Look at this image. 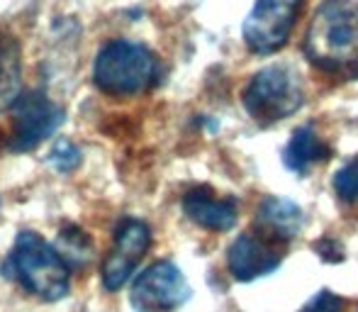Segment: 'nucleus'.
<instances>
[{
  "label": "nucleus",
  "mask_w": 358,
  "mask_h": 312,
  "mask_svg": "<svg viewBox=\"0 0 358 312\" xmlns=\"http://www.w3.org/2000/svg\"><path fill=\"white\" fill-rule=\"evenodd\" d=\"M302 49L320 71L358 78V0H324Z\"/></svg>",
  "instance_id": "obj_1"
},
{
  "label": "nucleus",
  "mask_w": 358,
  "mask_h": 312,
  "mask_svg": "<svg viewBox=\"0 0 358 312\" xmlns=\"http://www.w3.org/2000/svg\"><path fill=\"white\" fill-rule=\"evenodd\" d=\"M8 269L17 276L24 290L37 295L44 303L66 298L71 288V269L49 241L32 229H22L15 239Z\"/></svg>",
  "instance_id": "obj_2"
},
{
  "label": "nucleus",
  "mask_w": 358,
  "mask_h": 312,
  "mask_svg": "<svg viewBox=\"0 0 358 312\" xmlns=\"http://www.w3.org/2000/svg\"><path fill=\"white\" fill-rule=\"evenodd\" d=\"M156 59L144 44L129 39H113L98 52L93 64V80L100 93L124 98L137 95L156 80Z\"/></svg>",
  "instance_id": "obj_3"
},
{
  "label": "nucleus",
  "mask_w": 358,
  "mask_h": 312,
  "mask_svg": "<svg viewBox=\"0 0 358 312\" xmlns=\"http://www.w3.org/2000/svg\"><path fill=\"white\" fill-rule=\"evenodd\" d=\"M305 103L302 80L287 66H266L244 88V108L256 122L273 125Z\"/></svg>",
  "instance_id": "obj_4"
},
{
  "label": "nucleus",
  "mask_w": 358,
  "mask_h": 312,
  "mask_svg": "<svg viewBox=\"0 0 358 312\" xmlns=\"http://www.w3.org/2000/svg\"><path fill=\"white\" fill-rule=\"evenodd\" d=\"M10 134L8 152L24 154L37 149L44 139H49L64 122V110L54 100H49L42 90H27L15 98L10 105Z\"/></svg>",
  "instance_id": "obj_5"
},
{
  "label": "nucleus",
  "mask_w": 358,
  "mask_h": 312,
  "mask_svg": "<svg viewBox=\"0 0 358 312\" xmlns=\"http://www.w3.org/2000/svg\"><path fill=\"white\" fill-rule=\"evenodd\" d=\"M190 298V285L171 261H156L137 276L129 303L137 312H173Z\"/></svg>",
  "instance_id": "obj_6"
},
{
  "label": "nucleus",
  "mask_w": 358,
  "mask_h": 312,
  "mask_svg": "<svg viewBox=\"0 0 358 312\" xmlns=\"http://www.w3.org/2000/svg\"><path fill=\"white\" fill-rule=\"evenodd\" d=\"M302 0H256L244 20V42L254 54H273L287 42Z\"/></svg>",
  "instance_id": "obj_7"
},
{
  "label": "nucleus",
  "mask_w": 358,
  "mask_h": 312,
  "mask_svg": "<svg viewBox=\"0 0 358 312\" xmlns=\"http://www.w3.org/2000/svg\"><path fill=\"white\" fill-rule=\"evenodd\" d=\"M151 244V232L142 220L124 218L115 229V241L108 259L103 264V285L105 290L115 293L120 290L132 274L137 271L139 261L144 259L146 249Z\"/></svg>",
  "instance_id": "obj_8"
},
{
  "label": "nucleus",
  "mask_w": 358,
  "mask_h": 312,
  "mask_svg": "<svg viewBox=\"0 0 358 312\" xmlns=\"http://www.w3.org/2000/svg\"><path fill=\"white\" fill-rule=\"evenodd\" d=\"M280 261H283V254L275 249V241L266 239L259 232L236 236L227 251V264L236 281H254L259 276L273 274Z\"/></svg>",
  "instance_id": "obj_9"
},
{
  "label": "nucleus",
  "mask_w": 358,
  "mask_h": 312,
  "mask_svg": "<svg viewBox=\"0 0 358 312\" xmlns=\"http://www.w3.org/2000/svg\"><path fill=\"white\" fill-rule=\"evenodd\" d=\"M305 227V213L287 198H266L256 210V229L275 244L295 239Z\"/></svg>",
  "instance_id": "obj_10"
},
{
  "label": "nucleus",
  "mask_w": 358,
  "mask_h": 312,
  "mask_svg": "<svg viewBox=\"0 0 358 312\" xmlns=\"http://www.w3.org/2000/svg\"><path fill=\"white\" fill-rule=\"evenodd\" d=\"M183 213L195 225L213 232H227L236 225V203L231 198H217L210 188H195L185 193Z\"/></svg>",
  "instance_id": "obj_11"
},
{
  "label": "nucleus",
  "mask_w": 358,
  "mask_h": 312,
  "mask_svg": "<svg viewBox=\"0 0 358 312\" xmlns=\"http://www.w3.org/2000/svg\"><path fill=\"white\" fill-rule=\"evenodd\" d=\"M22 93V49L10 29L0 27V113Z\"/></svg>",
  "instance_id": "obj_12"
},
{
  "label": "nucleus",
  "mask_w": 358,
  "mask_h": 312,
  "mask_svg": "<svg viewBox=\"0 0 358 312\" xmlns=\"http://www.w3.org/2000/svg\"><path fill=\"white\" fill-rule=\"evenodd\" d=\"M327 159V147L320 142V137L315 134L312 127H300L295 129V134L290 137L283 154V164L285 169L295 171V173H302L307 171L312 164Z\"/></svg>",
  "instance_id": "obj_13"
},
{
  "label": "nucleus",
  "mask_w": 358,
  "mask_h": 312,
  "mask_svg": "<svg viewBox=\"0 0 358 312\" xmlns=\"http://www.w3.org/2000/svg\"><path fill=\"white\" fill-rule=\"evenodd\" d=\"M59 251L64 261H66L69 269H78V266H85L93 256V246H90V239L83 229L78 227H66L59 232V244L54 246Z\"/></svg>",
  "instance_id": "obj_14"
},
{
  "label": "nucleus",
  "mask_w": 358,
  "mask_h": 312,
  "mask_svg": "<svg viewBox=\"0 0 358 312\" xmlns=\"http://www.w3.org/2000/svg\"><path fill=\"white\" fill-rule=\"evenodd\" d=\"M49 164L59 171V173H71L80 166V149L69 139H59L49 152Z\"/></svg>",
  "instance_id": "obj_15"
},
{
  "label": "nucleus",
  "mask_w": 358,
  "mask_h": 312,
  "mask_svg": "<svg viewBox=\"0 0 358 312\" xmlns=\"http://www.w3.org/2000/svg\"><path fill=\"white\" fill-rule=\"evenodd\" d=\"M334 190L344 203H358V159H351L334 176Z\"/></svg>",
  "instance_id": "obj_16"
},
{
  "label": "nucleus",
  "mask_w": 358,
  "mask_h": 312,
  "mask_svg": "<svg viewBox=\"0 0 358 312\" xmlns=\"http://www.w3.org/2000/svg\"><path fill=\"white\" fill-rule=\"evenodd\" d=\"M341 310H344V300L336 298L331 290H320L300 312H341Z\"/></svg>",
  "instance_id": "obj_17"
},
{
  "label": "nucleus",
  "mask_w": 358,
  "mask_h": 312,
  "mask_svg": "<svg viewBox=\"0 0 358 312\" xmlns=\"http://www.w3.org/2000/svg\"><path fill=\"white\" fill-rule=\"evenodd\" d=\"M315 249L320 251V256L324 261H341V259H344V251H341V246L336 244V241H331V239L317 241Z\"/></svg>",
  "instance_id": "obj_18"
}]
</instances>
